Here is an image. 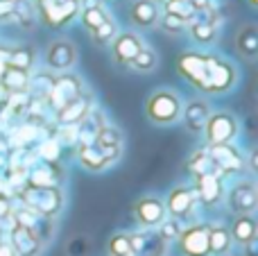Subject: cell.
I'll return each mask as SVG.
<instances>
[{"instance_id":"1","label":"cell","mask_w":258,"mask_h":256,"mask_svg":"<svg viewBox=\"0 0 258 256\" xmlns=\"http://www.w3.org/2000/svg\"><path fill=\"white\" fill-rule=\"evenodd\" d=\"M14 200H18L21 204L34 209L36 213L45 218H54L63 211V202H66V195H63L61 186H48V188H41V186H30L25 184L23 188L16 190Z\"/></svg>"},{"instance_id":"2","label":"cell","mask_w":258,"mask_h":256,"mask_svg":"<svg viewBox=\"0 0 258 256\" xmlns=\"http://www.w3.org/2000/svg\"><path fill=\"white\" fill-rule=\"evenodd\" d=\"M181 98L172 89H159L147 98L145 113L154 125H172L181 118Z\"/></svg>"},{"instance_id":"3","label":"cell","mask_w":258,"mask_h":256,"mask_svg":"<svg viewBox=\"0 0 258 256\" xmlns=\"http://www.w3.org/2000/svg\"><path fill=\"white\" fill-rule=\"evenodd\" d=\"M7 222H14V225L23 227V229L32 231L36 238L41 240L43 245H48L54 236V222L52 218H45L41 213H36L34 209L25 207V204L16 202L14 200V207H12V213H9V220Z\"/></svg>"},{"instance_id":"4","label":"cell","mask_w":258,"mask_h":256,"mask_svg":"<svg viewBox=\"0 0 258 256\" xmlns=\"http://www.w3.org/2000/svg\"><path fill=\"white\" fill-rule=\"evenodd\" d=\"M211 66H213V54L202 52H183L177 61V68L183 75V80H188L195 89L204 91V93H209Z\"/></svg>"},{"instance_id":"5","label":"cell","mask_w":258,"mask_h":256,"mask_svg":"<svg viewBox=\"0 0 258 256\" xmlns=\"http://www.w3.org/2000/svg\"><path fill=\"white\" fill-rule=\"evenodd\" d=\"M238 130H240V122L231 111H211L202 134L206 136L209 145H218V143H233L238 136Z\"/></svg>"},{"instance_id":"6","label":"cell","mask_w":258,"mask_h":256,"mask_svg":"<svg viewBox=\"0 0 258 256\" xmlns=\"http://www.w3.org/2000/svg\"><path fill=\"white\" fill-rule=\"evenodd\" d=\"M82 93H86L84 82H82L77 75L66 73V75H59V77H54L52 80L50 93L45 95V104H48V109L54 113V111H59L61 107H66L68 102L77 100Z\"/></svg>"},{"instance_id":"7","label":"cell","mask_w":258,"mask_h":256,"mask_svg":"<svg viewBox=\"0 0 258 256\" xmlns=\"http://www.w3.org/2000/svg\"><path fill=\"white\" fill-rule=\"evenodd\" d=\"M181 256H211L209 252V225L206 222H190L181 229L174 240Z\"/></svg>"},{"instance_id":"8","label":"cell","mask_w":258,"mask_h":256,"mask_svg":"<svg viewBox=\"0 0 258 256\" xmlns=\"http://www.w3.org/2000/svg\"><path fill=\"white\" fill-rule=\"evenodd\" d=\"M224 202H227V209L233 216H240V213H251V216H254V211L258 207L256 184L251 179H238L236 184L227 190Z\"/></svg>"},{"instance_id":"9","label":"cell","mask_w":258,"mask_h":256,"mask_svg":"<svg viewBox=\"0 0 258 256\" xmlns=\"http://www.w3.org/2000/svg\"><path fill=\"white\" fill-rule=\"evenodd\" d=\"M163 202H165L168 216L179 218L181 222H190L192 213H195L197 207H200L195 190L188 188V186H181V184L174 186V188L168 193V200H163Z\"/></svg>"},{"instance_id":"10","label":"cell","mask_w":258,"mask_h":256,"mask_svg":"<svg viewBox=\"0 0 258 256\" xmlns=\"http://www.w3.org/2000/svg\"><path fill=\"white\" fill-rule=\"evenodd\" d=\"M168 211H165V202L156 195H143L134 204V218L143 229H156L161 222L165 220Z\"/></svg>"},{"instance_id":"11","label":"cell","mask_w":258,"mask_h":256,"mask_svg":"<svg viewBox=\"0 0 258 256\" xmlns=\"http://www.w3.org/2000/svg\"><path fill=\"white\" fill-rule=\"evenodd\" d=\"M224 175L222 172H206V175L195 177V195L200 207L204 209H213L222 202L224 198V186H222Z\"/></svg>"},{"instance_id":"12","label":"cell","mask_w":258,"mask_h":256,"mask_svg":"<svg viewBox=\"0 0 258 256\" xmlns=\"http://www.w3.org/2000/svg\"><path fill=\"white\" fill-rule=\"evenodd\" d=\"M206 148H209V154L213 159L215 168L222 175H238V172H242V168H247L245 157L233 143H218V145H206Z\"/></svg>"},{"instance_id":"13","label":"cell","mask_w":258,"mask_h":256,"mask_svg":"<svg viewBox=\"0 0 258 256\" xmlns=\"http://www.w3.org/2000/svg\"><path fill=\"white\" fill-rule=\"evenodd\" d=\"M80 0H54V3H39L41 21L50 27H63L80 12Z\"/></svg>"},{"instance_id":"14","label":"cell","mask_w":258,"mask_h":256,"mask_svg":"<svg viewBox=\"0 0 258 256\" xmlns=\"http://www.w3.org/2000/svg\"><path fill=\"white\" fill-rule=\"evenodd\" d=\"M5 240L9 243V247L16 252V256H41L45 249V245L36 238L32 231L23 229V227L9 222L7 231H5Z\"/></svg>"},{"instance_id":"15","label":"cell","mask_w":258,"mask_h":256,"mask_svg":"<svg viewBox=\"0 0 258 256\" xmlns=\"http://www.w3.org/2000/svg\"><path fill=\"white\" fill-rule=\"evenodd\" d=\"M77 61V48L68 39H57L45 50V66L50 71H71Z\"/></svg>"},{"instance_id":"16","label":"cell","mask_w":258,"mask_h":256,"mask_svg":"<svg viewBox=\"0 0 258 256\" xmlns=\"http://www.w3.org/2000/svg\"><path fill=\"white\" fill-rule=\"evenodd\" d=\"M129 243H132V254L134 256H165L168 247L163 240L156 236L154 229L147 231H134L129 234Z\"/></svg>"},{"instance_id":"17","label":"cell","mask_w":258,"mask_h":256,"mask_svg":"<svg viewBox=\"0 0 258 256\" xmlns=\"http://www.w3.org/2000/svg\"><path fill=\"white\" fill-rule=\"evenodd\" d=\"M238 75L236 68L231 66L229 61L215 57L213 66H211V82H209V93H227V91L233 89Z\"/></svg>"},{"instance_id":"18","label":"cell","mask_w":258,"mask_h":256,"mask_svg":"<svg viewBox=\"0 0 258 256\" xmlns=\"http://www.w3.org/2000/svg\"><path fill=\"white\" fill-rule=\"evenodd\" d=\"M143 48V39L136 34V32H122L116 39L111 41V50H113V59L122 66H129L132 59L141 52Z\"/></svg>"},{"instance_id":"19","label":"cell","mask_w":258,"mask_h":256,"mask_svg":"<svg viewBox=\"0 0 258 256\" xmlns=\"http://www.w3.org/2000/svg\"><path fill=\"white\" fill-rule=\"evenodd\" d=\"M209 113H211V107L206 100H190L186 107H181V118L179 120H183V125H186V130L190 134H202Z\"/></svg>"},{"instance_id":"20","label":"cell","mask_w":258,"mask_h":256,"mask_svg":"<svg viewBox=\"0 0 258 256\" xmlns=\"http://www.w3.org/2000/svg\"><path fill=\"white\" fill-rule=\"evenodd\" d=\"M91 107H93V100L89 98V93H82L77 100H73L59 111H54V122L57 125H77L91 111Z\"/></svg>"},{"instance_id":"21","label":"cell","mask_w":258,"mask_h":256,"mask_svg":"<svg viewBox=\"0 0 258 256\" xmlns=\"http://www.w3.org/2000/svg\"><path fill=\"white\" fill-rule=\"evenodd\" d=\"M61 177H63V172L59 170L54 163L36 161L34 166L27 170V184L41 186V188H48V186H61Z\"/></svg>"},{"instance_id":"22","label":"cell","mask_w":258,"mask_h":256,"mask_svg":"<svg viewBox=\"0 0 258 256\" xmlns=\"http://www.w3.org/2000/svg\"><path fill=\"white\" fill-rule=\"evenodd\" d=\"M27 86H30V73L5 63L3 73H0V89L9 95V93H27Z\"/></svg>"},{"instance_id":"23","label":"cell","mask_w":258,"mask_h":256,"mask_svg":"<svg viewBox=\"0 0 258 256\" xmlns=\"http://www.w3.org/2000/svg\"><path fill=\"white\" fill-rule=\"evenodd\" d=\"M209 225V252L211 256H224L231 254L233 240L229 234V227L222 222H206Z\"/></svg>"},{"instance_id":"24","label":"cell","mask_w":258,"mask_h":256,"mask_svg":"<svg viewBox=\"0 0 258 256\" xmlns=\"http://www.w3.org/2000/svg\"><path fill=\"white\" fill-rule=\"evenodd\" d=\"M229 234H231L233 245H245L251 238L258 236V225L256 218L251 213H240V216H233V222L229 227Z\"/></svg>"},{"instance_id":"25","label":"cell","mask_w":258,"mask_h":256,"mask_svg":"<svg viewBox=\"0 0 258 256\" xmlns=\"http://www.w3.org/2000/svg\"><path fill=\"white\" fill-rule=\"evenodd\" d=\"M129 18L136 27H152L159 23V7L154 0H136L129 9Z\"/></svg>"},{"instance_id":"26","label":"cell","mask_w":258,"mask_h":256,"mask_svg":"<svg viewBox=\"0 0 258 256\" xmlns=\"http://www.w3.org/2000/svg\"><path fill=\"white\" fill-rule=\"evenodd\" d=\"M77 161L82 163V168H86V170H91V172H102L111 166V163L107 161V157H104V152L95 143L77 148Z\"/></svg>"},{"instance_id":"27","label":"cell","mask_w":258,"mask_h":256,"mask_svg":"<svg viewBox=\"0 0 258 256\" xmlns=\"http://www.w3.org/2000/svg\"><path fill=\"white\" fill-rule=\"evenodd\" d=\"M186 168H188V172H190L192 177L206 175V172H220L218 168H215L213 159H211L209 148H200V150H195V152L190 154V159H188Z\"/></svg>"},{"instance_id":"28","label":"cell","mask_w":258,"mask_h":256,"mask_svg":"<svg viewBox=\"0 0 258 256\" xmlns=\"http://www.w3.org/2000/svg\"><path fill=\"white\" fill-rule=\"evenodd\" d=\"M61 148L63 145L57 141V136H43V139H39V143H36L34 148V154L39 157V161H45V163H57L59 159H61Z\"/></svg>"},{"instance_id":"29","label":"cell","mask_w":258,"mask_h":256,"mask_svg":"<svg viewBox=\"0 0 258 256\" xmlns=\"http://www.w3.org/2000/svg\"><path fill=\"white\" fill-rule=\"evenodd\" d=\"M236 45H238V52H240L245 59H254L258 54V32H256V27L254 25L242 27V30L238 32Z\"/></svg>"},{"instance_id":"30","label":"cell","mask_w":258,"mask_h":256,"mask_svg":"<svg viewBox=\"0 0 258 256\" xmlns=\"http://www.w3.org/2000/svg\"><path fill=\"white\" fill-rule=\"evenodd\" d=\"M122 132L118 130L116 125H111V122H104L102 127L98 130V134H95V145L98 148H116V150H122Z\"/></svg>"},{"instance_id":"31","label":"cell","mask_w":258,"mask_h":256,"mask_svg":"<svg viewBox=\"0 0 258 256\" xmlns=\"http://www.w3.org/2000/svg\"><path fill=\"white\" fill-rule=\"evenodd\" d=\"M188 27H190V34L192 39L197 41V43H213L215 41V34H218V27H215L213 21H209V18H202V21H195L192 18L190 23H188Z\"/></svg>"},{"instance_id":"32","label":"cell","mask_w":258,"mask_h":256,"mask_svg":"<svg viewBox=\"0 0 258 256\" xmlns=\"http://www.w3.org/2000/svg\"><path fill=\"white\" fill-rule=\"evenodd\" d=\"M186 227V222H181L179 218H172V216H165V220L161 222L159 227H156V236H159L161 240H163L165 245L174 243V240L179 238V234H181V229Z\"/></svg>"},{"instance_id":"33","label":"cell","mask_w":258,"mask_h":256,"mask_svg":"<svg viewBox=\"0 0 258 256\" xmlns=\"http://www.w3.org/2000/svg\"><path fill=\"white\" fill-rule=\"evenodd\" d=\"M156 63H159L156 52L152 48H145V45H143L141 52L132 59V63H129V66H132L134 71H138V73H150V71H154V68H156Z\"/></svg>"},{"instance_id":"34","label":"cell","mask_w":258,"mask_h":256,"mask_svg":"<svg viewBox=\"0 0 258 256\" xmlns=\"http://www.w3.org/2000/svg\"><path fill=\"white\" fill-rule=\"evenodd\" d=\"M107 254L109 256H134L132 243H129V234H125V231L113 234L107 243Z\"/></svg>"},{"instance_id":"35","label":"cell","mask_w":258,"mask_h":256,"mask_svg":"<svg viewBox=\"0 0 258 256\" xmlns=\"http://www.w3.org/2000/svg\"><path fill=\"white\" fill-rule=\"evenodd\" d=\"M165 14L190 23V18H195V7L190 5V0H165Z\"/></svg>"},{"instance_id":"36","label":"cell","mask_w":258,"mask_h":256,"mask_svg":"<svg viewBox=\"0 0 258 256\" xmlns=\"http://www.w3.org/2000/svg\"><path fill=\"white\" fill-rule=\"evenodd\" d=\"M104 21H109V14L104 12L100 5H93V7H84V12H82V23H84L86 30L93 32L95 27H100Z\"/></svg>"},{"instance_id":"37","label":"cell","mask_w":258,"mask_h":256,"mask_svg":"<svg viewBox=\"0 0 258 256\" xmlns=\"http://www.w3.org/2000/svg\"><path fill=\"white\" fill-rule=\"evenodd\" d=\"M7 63L23 68V71H30L32 63H34V52H32V48H16L7 54Z\"/></svg>"},{"instance_id":"38","label":"cell","mask_w":258,"mask_h":256,"mask_svg":"<svg viewBox=\"0 0 258 256\" xmlns=\"http://www.w3.org/2000/svg\"><path fill=\"white\" fill-rule=\"evenodd\" d=\"M12 16H16L18 23H21L23 27H27V30H30V27L34 25V21H36V12L32 9V5L23 3V0H16V7H14Z\"/></svg>"},{"instance_id":"39","label":"cell","mask_w":258,"mask_h":256,"mask_svg":"<svg viewBox=\"0 0 258 256\" xmlns=\"http://www.w3.org/2000/svg\"><path fill=\"white\" fill-rule=\"evenodd\" d=\"M91 34H93V41H95L98 45H107V43H111V41L116 39V23H113L111 18H109V21H104L100 27H95V30L91 32Z\"/></svg>"},{"instance_id":"40","label":"cell","mask_w":258,"mask_h":256,"mask_svg":"<svg viewBox=\"0 0 258 256\" xmlns=\"http://www.w3.org/2000/svg\"><path fill=\"white\" fill-rule=\"evenodd\" d=\"M161 25H163V30L170 32V34H181V32L188 27V23L183 21V18L172 16V14H165L163 21H161Z\"/></svg>"},{"instance_id":"41","label":"cell","mask_w":258,"mask_h":256,"mask_svg":"<svg viewBox=\"0 0 258 256\" xmlns=\"http://www.w3.org/2000/svg\"><path fill=\"white\" fill-rule=\"evenodd\" d=\"M86 247H89V245H86V238H73L71 240V245H68V254L71 256H84V252H86Z\"/></svg>"},{"instance_id":"42","label":"cell","mask_w":258,"mask_h":256,"mask_svg":"<svg viewBox=\"0 0 258 256\" xmlns=\"http://www.w3.org/2000/svg\"><path fill=\"white\" fill-rule=\"evenodd\" d=\"M12 207H14V200L0 193V222H7V220H9V213H12Z\"/></svg>"},{"instance_id":"43","label":"cell","mask_w":258,"mask_h":256,"mask_svg":"<svg viewBox=\"0 0 258 256\" xmlns=\"http://www.w3.org/2000/svg\"><path fill=\"white\" fill-rule=\"evenodd\" d=\"M240 249H242V256H258V236L251 238L249 243L240 245Z\"/></svg>"},{"instance_id":"44","label":"cell","mask_w":258,"mask_h":256,"mask_svg":"<svg viewBox=\"0 0 258 256\" xmlns=\"http://www.w3.org/2000/svg\"><path fill=\"white\" fill-rule=\"evenodd\" d=\"M14 7H16V0H0V18L12 16Z\"/></svg>"},{"instance_id":"45","label":"cell","mask_w":258,"mask_h":256,"mask_svg":"<svg viewBox=\"0 0 258 256\" xmlns=\"http://www.w3.org/2000/svg\"><path fill=\"white\" fill-rule=\"evenodd\" d=\"M0 256H16V252L9 247L7 240H5V243H0Z\"/></svg>"},{"instance_id":"46","label":"cell","mask_w":258,"mask_h":256,"mask_svg":"<svg viewBox=\"0 0 258 256\" xmlns=\"http://www.w3.org/2000/svg\"><path fill=\"white\" fill-rule=\"evenodd\" d=\"M5 231H7V227L0 222V243H5Z\"/></svg>"},{"instance_id":"47","label":"cell","mask_w":258,"mask_h":256,"mask_svg":"<svg viewBox=\"0 0 258 256\" xmlns=\"http://www.w3.org/2000/svg\"><path fill=\"white\" fill-rule=\"evenodd\" d=\"M249 5H251V7H256V5H258V0H249Z\"/></svg>"},{"instance_id":"48","label":"cell","mask_w":258,"mask_h":256,"mask_svg":"<svg viewBox=\"0 0 258 256\" xmlns=\"http://www.w3.org/2000/svg\"><path fill=\"white\" fill-rule=\"evenodd\" d=\"M36 3H54V0H36Z\"/></svg>"},{"instance_id":"49","label":"cell","mask_w":258,"mask_h":256,"mask_svg":"<svg viewBox=\"0 0 258 256\" xmlns=\"http://www.w3.org/2000/svg\"><path fill=\"white\" fill-rule=\"evenodd\" d=\"M224 256H233V254H224Z\"/></svg>"},{"instance_id":"50","label":"cell","mask_w":258,"mask_h":256,"mask_svg":"<svg viewBox=\"0 0 258 256\" xmlns=\"http://www.w3.org/2000/svg\"><path fill=\"white\" fill-rule=\"evenodd\" d=\"M154 3H156V0H154ZM161 3H165V0H161Z\"/></svg>"}]
</instances>
